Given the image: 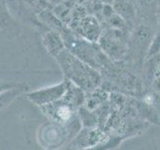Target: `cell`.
Wrapping results in <instances>:
<instances>
[{"label":"cell","mask_w":160,"mask_h":150,"mask_svg":"<svg viewBox=\"0 0 160 150\" xmlns=\"http://www.w3.org/2000/svg\"><path fill=\"white\" fill-rule=\"evenodd\" d=\"M41 111L52 120L59 124H66L75 115V108L71 104L65 101L63 98L40 106Z\"/></svg>","instance_id":"277c9868"},{"label":"cell","mask_w":160,"mask_h":150,"mask_svg":"<svg viewBox=\"0 0 160 150\" xmlns=\"http://www.w3.org/2000/svg\"><path fill=\"white\" fill-rule=\"evenodd\" d=\"M28 10L34 14H38L44 9L51 8L52 6L48 2V0H19Z\"/></svg>","instance_id":"30bf717a"},{"label":"cell","mask_w":160,"mask_h":150,"mask_svg":"<svg viewBox=\"0 0 160 150\" xmlns=\"http://www.w3.org/2000/svg\"><path fill=\"white\" fill-rule=\"evenodd\" d=\"M42 44L46 51L53 57L65 49V44L62 35L55 30H49L42 36Z\"/></svg>","instance_id":"5b68a950"},{"label":"cell","mask_w":160,"mask_h":150,"mask_svg":"<svg viewBox=\"0 0 160 150\" xmlns=\"http://www.w3.org/2000/svg\"><path fill=\"white\" fill-rule=\"evenodd\" d=\"M52 8V7H51ZM51 8L44 9L43 11L37 14V18L40 21V24L44 25V26L48 27L50 30H55V31L59 32L60 34H63L67 31L69 27L66 24H64L61 20H60L56 15L52 11Z\"/></svg>","instance_id":"8992f818"},{"label":"cell","mask_w":160,"mask_h":150,"mask_svg":"<svg viewBox=\"0 0 160 150\" xmlns=\"http://www.w3.org/2000/svg\"><path fill=\"white\" fill-rule=\"evenodd\" d=\"M78 117L85 128H91L97 124V115L92 113L89 108L80 106L78 110Z\"/></svg>","instance_id":"9c48e42d"},{"label":"cell","mask_w":160,"mask_h":150,"mask_svg":"<svg viewBox=\"0 0 160 150\" xmlns=\"http://www.w3.org/2000/svg\"><path fill=\"white\" fill-rule=\"evenodd\" d=\"M68 87V80L64 79L62 82L56 85H52L49 87H44L41 89L34 90V91L28 92L26 97L32 103L36 104L37 106H43L48 103L61 99L65 94Z\"/></svg>","instance_id":"7a4b0ae2"},{"label":"cell","mask_w":160,"mask_h":150,"mask_svg":"<svg viewBox=\"0 0 160 150\" xmlns=\"http://www.w3.org/2000/svg\"><path fill=\"white\" fill-rule=\"evenodd\" d=\"M25 88H26V86L23 85V86L16 87V88L10 89V90H7V91L0 93V112H1L4 108H6L17 96H19V95L25 90Z\"/></svg>","instance_id":"ba28073f"},{"label":"cell","mask_w":160,"mask_h":150,"mask_svg":"<svg viewBox=\"0 0 160 150\" xmlns=\"http://www.w3.org/2000/svg\"><path fill=\"white\" fill-rule=\"evenodd\" d=\"M10 26H15L14 19L11 17L5 0H0V28L8 29Z\"/></svg>","instance_id":"8fae6325"},{"label":"cell","mask_w":160,"mask_h":150,"mask_svg":"<svg viewBox=\"0 0 160 150\" xmlns=\"http://www.w3.org/2000/svg\"><path fill=\"white\" fill-rule=\"evenodd\" d=\"M153 87L158 90V91H160V75H156V79L154 80Z\"/></svg>","instance_id":"5bb4252c"},{"label":"cell","mask_w":160,"mask_h":150,"mask_svg":"<svg viewBox=\"0 0 160 150\" xmlns=\"http://www.w3.org/2000/svg\"><path fill=\"white\" fill-rule=\"evenodd\" d=\"M68 27L72 30L74 34L92 43L98 42L102 34L98 19L89 14L81 18L79 21L68 25Z\"/></svg>","instance_id":"3957f363"},{"label":"cell","mask_w":160,"mask_h":150,"mask_svg":"<svg viewBox=\"0 0 160 150\" xmlns=\"http://www.w3.org/2000/svg\"><path fill=\"white\" fill-rule=\"evenodd\" d=\"M159 52H160V27L158 29L157 33L155 34L151 45H150V48L148 50V54H147V58L154 56V55H157Z\"/></svg>","instance_id":"7c38bea8"},{"label":"cell","mask_w":160,"mask_h":150,"mask_svg":"<svg viewBox=\"0 0 160 150\" xmlns=\"http://www.w3.org/2000/svg\"><path fill=\"white\" fill-rule=\"evenodd\" d=\"M62 69L65 79L78 85L83 90L92 89L98 81L97 72L65 48L54 57Z\"/></svg>","instance_id":"6da1fadb"},{"label":"cell","mask_w":160,"mask_h":150,"mask_svg":"<svg viewBox=\"0 0 160 150\" xmlns=\"http://www.w3.org/2000/svg\"><path fill=\"white\" fill-rule=\"evenodd\" d=\"M24 84H20V83H14V82H4V81H0V93H2L4 91H7V90L16 88L23 86Z\"/></svg>","instance_id":"4fadbf2b"},{"label":"cell","mask_w":160,"mask_h":150,"mask_svg":"<svg viewBox=\"0 0 160 150\" xmlns=\"http://www.w3.org/2000/svg\"><path fill=\"white\" fill-rule=\"evenodd\" d=\"M64 0H48V2L50 3L51 6H55V5H58L60 3H62Z\"/></svg>","instance_id":"9a60e30c"},{"label":"cell","mask_w":160,"mask_h":150,"mask_svg":"<svg viewBox=\"0 0 160 150\" xmlns=\"http://www.w3.org/2000/svg\"><path fill=\"white\" fill-rule=\"evenodd\" d=\"M114 11L122 19H132L135 15V8L131 0H114L112 3Z\"/></svg>","instance_id":"52a82bcc"},{"label":"cell","mask_w":160,"mask_h":150,"mask_svg":"<svg viewBox=\"0 0 160 150\" xmlns=\"http://www.w3.org/2000/svg\"><path fill=\"white\" fill-rule=\"evenodd\" d=\"M101 2L103 4H111L112 5V3L114 2V0H101Z\"/></svg>","instance_id":"2e32d148"}]
</instances>
